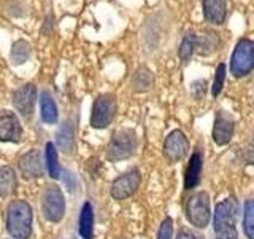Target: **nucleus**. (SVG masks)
<instances>
[{
	"label": "nucleus",
	"mask_w": 254,
	"mask_h": 239,
	"mask_svg": "<svg viewBox=\"0 0 254 239\" xmlns=\"http://www.w3.org/2000/svg\"><path fill=\"white\" fill-rule=\"evenodd\" d=\"M6 230L14 239H27L32 233V209L26 201H13L6 212Z\"/></svg>",
	"instance_id": "nucleus-1"
},
{
	"label": "nucleus",
	"mask_w": 254,
	"mask_h": 239,
	"mask_svg": "<svg viewBox=\"0 0 254 239\" xmlns=\"http://www.w3.org/2000/svg\"><path fill=\"white\" fill-rule=\"evenodd\" d=\"M137 147L138 139L137 134L132 129H118L108 143L107 156L110 161H121V159L130 158L135 153Z\"/></svg>",
	"instance_id": "nucleus-2"
},
{
	"label": "nucleus",
	"mask_w": 254,
	"mask_h": 239,
	"mask_svg": "<svg viewBox=\"0 0 254 239\" xmlns=\"http://www.w3.org/2000/svg\"><path fill=\"white\" fill-rule=\"evenodd\" d=\"M254 67V43L250 38L238 40L230 59V72L235 77L248 75Z\"/></svg>",
	"instance_id": "nucleus-3"
},
{
	"label": "nucleus",
	"mask_w": 254,
	"mask_h": 239,
	"mask_svg": "<svg viewBox=\"0 0 254 239\" xmlns=\"http://www.w3.org/2000/svg\"><path fill=\"white\" fill-rule=\"evenodd\" d=\"M188 220L197 228H205L208 225L211 212H210V196L205 191H197L190 195L186 204Z\"/></svg>",
	"instance_id": "nucleus-4"
},
{
	"label": "nucleus",
	"mask_w": 254,
	"mask_h": 239,
	"mask_svg": "<svg viewBox=\"0 0 254 239\" xmlns=\"http://www.w3.org/2000/svg\"><path fill=\"white\" fill-rule=\"evenodd\" d=\"M116 115V98L113 94H100L94 102L91 124L95 129H103L111 124Z\"/></svg>",
	"instance_id": "nucleus-5"
},
{
	"label": "nucleus",
	"mask_w": 254,
	"mask_h": 239,
	"mask_svg": "<svg viewBox=\"0 0 254 239\" xmlns=\"http://www.w3.org/2000/svg\"><path fill=\"white\" fill-rule=\"evenodd\" d=\"M42 206L45 217L50 222L58 223L62 220L64 214H65V201H64V195L58 185H50L45 190Z\"/></svg>",
	"instance_id": "nucleus-6"
},
{
	"label": "nucleus",
	"mask_w": 254,
	"mask_h": 239,
	"mask_svg": "<svg viewBox=\"0 0 254 239\" xmlns=\"http://www.w3.org/2000/svg\"><path fill=\"white\" fill-rule=\"evenodd\" d=\"M237 214H238V204L234 198H226L216 206L213 219V228L214 233L227 228H234L237 223Z\"/></svg>",
	"instance_id": "nucleus-7"
},
{
	"label": "nucleus",
	"mask_w": 254,
	"mask_h": 239,
	"mask_svg": "<svg viewBox=\"0 0 254 239\" xmlns=\"http://www.w3.org/2000/svg\"><path fill=\"white\" fill-rule=\"evenodd\" d=\"M140 180H141L140 171L137 169V167H133V169L123 174L121 177H118L113 183H111L110 193L115 199H119V201H121V199L132 196L135 191L138 190Z\"/></svg>",
	"instance_id": "nucleus-8"
},
{
	"label": "nucleus",
	"mask_w": 254,
	"mask_h": 239,
	"mask_svg": "<svg viewBox=\"0 0 254 239\" xmlns=\"http://www.w3.org/2000/svg\"><path fill=\"white\" fill-rule=\"evenodd\" d=\"M189 142L183 131L175 129L172 131L164 142V156L169 159L170 163H178L188 155Z\"/></svg>",
	"instance_id": "nucleus-9"
},
{
	"label": "nucleus",
	"mask_w": 254,
	"mask_h": 239,
	"mask_svg": "<svg viewBox=\"0 0 254 239\" xmlns=\"http://www.w3.org/2000/svg\"><path fill=\"white\" fill-rule=\"evenodd\" d=\"M22 126L18 117L10 110H0V142H19Z\"/></svg>",
	"instance_id": "nucleus-10"
},
{
	"label": "nucleus",
	"mask_w": 254,
	"mask_h": 239,
	"mask_svg": "<svg viewBox=\"0 0 254 239\" xmlns=\"http://www.w3.org/2000/svg\"><path fill=\"white\" fill-rule=\"evenodd\" d=\"M37 102V88L34 85H24L13 93V106L22 117L29 118L34 114Z\"/></svg>",
	"instance_id": "nucleus-11"
},
{
	"label": "nucleus",
	"mask_w": 254,
	"mask_h": 239,
	"mask_svg": "<svg viewBox=\"0 0 254 239\" xmlns=\"http://www.w3.org/2000/svg\"><path fill=\"white\" fill-rule=\"evenodd\" d=\"M235 129V121L234 118L224 110L216 112V118H214V127H213V140L218 145H226L230 142Z\"/></svg>",
	"instance_id": "nucleus-12"
},
{
	"label": "nucleus",
	"mask_w": 254,
	"mask_h": 239,
	"mask_svg": "<svg viewBox=\"0 0 254 239\" xmlns=\"http://www.w3.org/2000/svg\"><path fill=\"white\" fill-rule=\"evenodd\" d=\"M19 169L24 179H35L43 175V163L42 155L38 150H30L19 161Z\"/></svg>",
	"instance_id": "nucleus-13"
},
{
	"label": "nucleus",
	"mask_w": 254,
	"mask_h": 239,
	"mask_svg": "<svg viewBox=\"0 0 254 239\" xmlns=\"http://www.w3.org/2000/svg\"><path fill=\"white\" fill-rule=\"evenodd\" d=\"M203 16L213 24H222L227 14V0H202Z\"/></svg>",
	"instance_id": "nucleus-14"
},
{
	"label": "nucleus",
	"mask_w": 254,
	"mask_h": 239,
	"mask_svg": "<svg viewBox=\"0 0 254 239\" xmlns=\"http://www.w3.org/2000/svg\"><path fill=\"white\" fill-rule=\"evenodd\" d=\"M202 166H203V158L200 155V151H195V153L190 156V161L186 171V179H185V187L188 190L194 188L198 182H200V174H202Z\"/></svg>",
	"instance_id": "nucleus-15"
},
{
	"label": "nucleus",
	"mask_w": 254,
	"mask_h": 239,
	"mask_svg": "<svg viewBox=\"0 0 254 239\" xmlns=\"http://www.w3.org/2000/svg\"><path fill=\"white\" fill-rule=\"evenodd\" d=\"M40 109H42V118L45 123H56L58 121V106L50 93L43 91L40 94Z\"/></svg>",
	"instance_id": "nucleus-16"
},
{
	"label": "nucleus",
	"mask_w": 254,
	"mask_h": 239,
	"mask_svg": "<svg viewBox=\"0 0 254 239\" xmlns=\"http://www.w3.org/2000/svg\"><path fill=\"white\" fill-rule=\"evenodd\" d=\"M92 230H94V214H92V206L86 203L81 209V215H79V235L83 239H92Z\"/></svg>",
	"instance_id": "nucleus-17"
},
{
	"label": "nucleus",
	"mask_w": 254,
	"mask_h": 239,
	"mask_svg": "<svg viewBox=\"0 0 254 239\" xmlns=\"http://www.w3.org/2000/svg\"><path fill=\"white\" fill-rule=\"evenodd\" d=\"M32 54V48L30 43L26 40H16L11 46V62L14 66H21L26 61H29Z\"/></svg>",
	"instance_id": "nucleus-18"
},
{
	"label": "nucleus",
	"mask_w": 254,
	"mask_h": 239,
	"mask_svg": "<svg viewBox=\"0 0 254 239\" xmlns=\"http://www.w3.org/2000/svg\"><path fill=\"white\" fill-rule=\"evenodd\" d=\"M16 187V175L14 171L8 166L0 167V196H8L13 193Z\"/></svg>",
	"instance_id": "nucleus-19"
},
{
	"label": "nucleus",
	"mask_w": 254,
	"mask_h": 239,
	"mask_svg": "<svg viewBox=\"0 0 254 239\" xmlns=\"http://www.w3.org/2000/svg\"><path fill=\"white\" fill-rule=\"evenodd\" d=\"M132 86L137 91H146L153 86V74L146 69V67H140L135 72L133 80H132Z\"/></svg>",
	"instance_id": "nucleus-20"
},
{
	"label": "nucleus",
	"mask_w": 254,
	"mask_h": 239,
	"mask_svg": "<svg viewBox=\"0 0 254 239\" xmlns=\"http://www.w3.org/2000/svg\"><path fill=\"white\" fill-rule=\"evenodd\" d=\"M46 167H48V172H50V175L53 179H59L61 166L58 163V151H56V148L51 142L46 143Z\"/></svg>",
	"instance_id": "nucleus-21"
},
{
	"label": "nucleus",
	"mask_w": 254,
	"mask_h": 239,
	"mask_svg": "<svg viewBox=\"0 0 254 239\" xmlns=\"http://www.w3.org/2000/svg\"><path fill=\"white\" fill-rule=\"evenodd\" d=\"M195 43H197V35L194 34V32H188V34L185 35V38H183V42L180 45V50H178L180 58L185 62L195 51Z\"/></svg>",
	"instance_id": "nucleus-22"
},
{
	"label": "nucleus",
	"mask_w": 254,
	"mask_h": 239,
	"mask_svg": "<svg viewBox=\"0 0 254 239\" xmlns=\"http://www.w3.org/2000/svg\"><path fill=\"white\" fill-rule=\"evenodd\" d=\"M243 230L248 239H254V203L246 201L243 214Z\"/></svg>",
	"instance_id": "nucleus-23"
},
{
	"label": "nucleus",
	"mask_w": 254,
	"mask_h": 239,
	"mask_svg": "<svg viewBox=\"0 0 254 239\" xmlns=\"http://www.w3.org/2000/svg\"><path fill=\"white\" fill-rule=\"evenodd\" d=\"M218 46V37L214 34H205L202 38L197 37V43H195V48H198V53L200 54H210L216 50Z\"/></svg>",
	"instance_id": "nucleus-24"
},
{
	"label": "nucleus",
	"mask_w": 254,
	"mask_h": 239,
	"mask_svg": "<svg viewBox=\"0 0 254 239\" xmlns=\"http://www.w3.org/2000/svg\"><path fill=\"white\" fill-rule=\"evenodd\" d=\"M58 142L64 150L70 151L71 147H73V129H71L70 126L61 127V131L58 134Z\"/></svg>",
	"instance_id": "nucleus-25"
},
{
	"label": "nucleus",
	"mask_w": 254,
	"mask_h": 239,
	"mask_svg": "<svg viewBox=\"0 0 254 239\" xmlns=\"http://www.w3.org/2000/svg\"><path fill=\"white\" fill-rule=\"evenodd\" d=\"M224 80H226V64H219L216 69V74H214V82L211 88V94L216 98V96L222 91V86H224Z\"/></svg>",
	"instance_id": "nucleus-26"
},
{
	"label": "nucleus",
	"mask_w": 254,
	"mask_h": 239,
	"mask_svg": "<svg viewBox=\"0 0 254 239\" xmlns=\"http://www.w3.org/2000/svg\"><path fill=\"white\" fill-rule=\"evenodd\" d=\"M173 236V222L170 217H167L161 228H159V233H157V239H172Z\"/></svg>",
	"instance_id": "nucleus-27"
},
{
	"label": "nucleus",
	"mask_w": 254,
	"mask_h": 239,
	"mask_svg": "<svg viewBox=\"0 0 254 239\" xmlns=\"http://www.w3.org/2000/svg\"><path fill=\"white\" fill-rule=\"evenodd\" d=\"M216 239H238L237 235V228H227V230H222L216 233Z\"/></svg>",
	"instance_id": "nucleus-28"
},
{
	"label": "nucleus",
	"mask_w": 254,
	"mask_h": 239,
	"mask_svg": "<svg viewBox=\"0 0 254 239\" xmlns=\"http://www.w3.org/2000/svg\"><path fill=\"white\" fill-rule=\"evenodd\" d=\"M177 239H203L200 235H197L195 231H190V230H181L178 233Z\"/></svg>",
	"instance_id": "nucleus-29"
}]
</instances>
